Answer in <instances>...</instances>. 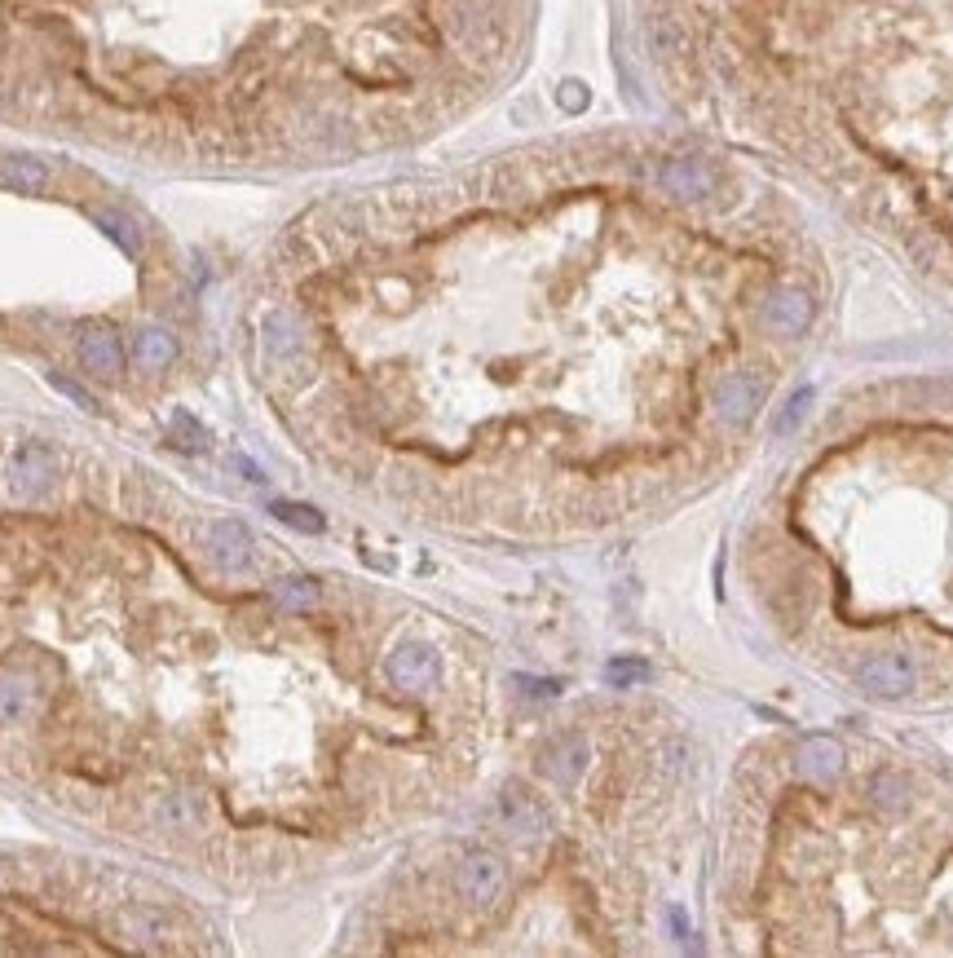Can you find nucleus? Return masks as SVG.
Instances as JSON below:
<instances>
[{"mask_svg":"<svg viewBox=\"0 0 953 958\" xmlns=\"http://www.w3.org/2000/svg\"><path fill=\"white\" fill-rule=\"evenodd\" d=\"M0 186L22 190V195H40L49 186V164L36 155H0Z\"/></svg>","mask_w":953,"mask_h":958,"instance_id":"14","label":"nucleus"},{"mask_svg":"<svg viewBox=\"0 0 953 958\" xmlns=\"http://www.w3.org/2000/svg\"><path fill=\"white\" fill-rule=\"evenodd\" d=\"M94 226L107 235V240L119 243V252H128V256H141V231H137V222L128 217V213H116V208H94Z\"/></svg>","mask_w":953,"mask_h":958,"instance_id":"17","label":"nucleus"},{"mask_svg":"<svg viewBox=\"0 0 953 958\" xmlns=\"http://www.w3.org/2000/svg\"><path fill=\"white\" fill-rule=\"evenodd\" d=\"M499 818H503L508 835H517V839H539L548 831V813H543L530 795H521V791H508V795L499 800Z\"/></svg>","mask_w":953,"mask_h":958,"instance_id":"13","label":"nucleus"},{"mask_svg":"<svg viewBox=\"0 0 953 958\" xmlns=\"http://www.w3.org/2000/svg\"><path fill=\"white\" fill-rule=\"evenodd\" d=\"M645 676H649V667H645L640 658H618V663H609V667H605V681H609L613 690L636 685V681H645Z\"/></svg>","mask_w":953,"mask_h":958,"instance_id":"23","label":"nucleus"},{"mask_svg":"<svg viewBox=\"0 0 953 958\" xmlns=\"http://www.w3.org/2000/svg\"><path fill=\"white\" fill-rule=\"evenodd\" d=\"M269 512H274L283 526H292V530H305V535H318V530L327 526L318 508H310V504H292V499H274V504H269Z\"/></svg>","mask_w":953,"mask_h":958,"instance_id":"19","label":"nucleus"},{"mask_svg":"<svg viewBox=\"0 0 953 958\" xmlns=\"http://www.w3.org/2000/svg\"><path fill=\"white\" fill-rule=\"evenodd\" d=\"M588 760H592L588 737H583V733H561V737H552V742L539 751V773H543L548 782H557L561 791H570V786L583 778Z\"/></svg>","mask_w":953,"mask_h":958,"instance_id":"6","label":"nucleus"},{"mask_svg":"<svg viewBox=\"0 0 953 958\" xmlns=\"http://www.w3.org/2000/svg\"><path fill=\"white\" fill-rule=\"evenodd\" d=\"M438 676H442V658L424 641H406L389 654V681L402 694H429L438 685Z\"/></svg>","mask_w":953,"mask_h":958,"instance_id":"1","label":"nucleus"},{"mask_svg":"<svg viewBox=\"0 0 953 958\" xmlns=\"http://www.w3.org/2000/svg\"><path fill=\"white\" fill-rule=\"evenodd\" d=\"M49 380H53V389H58V393H67V398H71V402H76L80 411H98L94 393H85V389H80L76 380H62V375H49Z\"/></svg>","mask_w":953,"mask_h":958,"instance_id":"25","label":"nucleus"},{"mask_svg":"<svg viewBox=\"0 0 953 958\" xmlns=\"http://www.w3.org/2000/svg\"><path fill=\"white\" fill-rule=\"evenodd\" d=\"M208 557H213V566H217V570L238 575V570H247V566H252V557H256V539H252V530H247L238 517H222V521H213V526H208Z\"/></svg>","mask_w":953,"mask_h":958,"instance_id":"8","label":"nucleus"},{"mask_svg":"<svg viewBox=\"0 0 953 958\" xmlns=\"http://www.w3.org/2000/svg\"><path fill=\"white\" fill-rule=\"evenodd\" d=\"M116 928L132 950H168L173 946V919L155 906H124L116 915Z\"/></svg>","mask_w":953,"mask_h":958,"instance_id":"9","label":"nucleus"},{"mask_svg":"<svg viewBox=\"0 0 953 958\" xmlns=\"http://www.w3.org/2000/svg\"><path fill=\"white\" fill-rule=\"evenodd\" d=\"M799 773L813 778V782H834L843 773V746L834 737H826V733L813 737V742H804L799 746Z\"/></svg>","mask_w":953,"mask_h":958,"instance_id":"15","label":"nucleus"},{"mask_svg":"<svg viewBox=\"0 0 953 958\" xmlns=\"http://www.w3.org/2000/svg\"><path fill=\"white\" fill-rule=\"evenodd\" d=\"M76 354L85 362V371H94L102 380H119L124 375V345H119V332L107 328V323H85L80 341H76Z\"/></svg>","mask_w":953,"mask_h":958,"instance_id":"10","label":"nucleus"},{"mask_svg":"<svg viewBox=\"0 0 953 958\" xmlns=\"http://www.w3.org/2000/svg\"><path fill=\"white\" fill-rule=\"evenodd\" d=\"M58 473H62V465H58L53 447L27 442V447H18L13 460H9V490H13L18 499H40V495L58 481Z\"/></svg>","mask_w":953,"mask_h":958,"instance_id":"2","label":"nucleus"},{"mask_svg":"<svg viewBox=\"0 0 953 958\" xmlns=\"http://www.w3.org/2000/svg\"><path fill=\"white\" fill-rule=\"evenodd\" d=\"M159 818L168 822V827H177V831H190V827H199V818H204V809L190 800V795H173V800H164V809H159Z\"/></svg>","mask_w":953,"mask_h":958,"instance_id":"20","label":"nucleus"},{"mask_svg":"<svg viewBox=\"0 0 953 958\" xmlns=\"http://www.w3.org/2000/svg\"><path fill=\"white\" fill-rule=\"evenodd\" d=\"M36 707H40V685H36V676L13 672V667L0 672V724L13 729V724L36 716Z\"/></svg>","mask_w":953,"mask_h":958,"instance_id":"12","label":"nucleus"},{"mask_svg":"<svg viewBox=\"0 0 953 958\" xmlns=\"http://www.w3.org/2000/svg\"><path fill=\"white\" fill-rule=\"evenodd\" d=\"M318 584L314 579H305V575H292V579H278L274 584V605L278 609H287V614H305V609H314L318 605Z\"/></svg>","mask_w":953,"mask_h":958,"instance_id":"18","label":"nucleus"},{"mask_svg":"<svg viewBox=\"0 0 953 958\" xmlns=\"http://www.w3.org/2000/svg\"><path fill=\"white\" fill-rule=\"evenodd\" d=\"M764 393H768V380L759 371H733L715 384L711 402L724 424H746L755 416V407L764 402Z\"/></svg>","mask_w":953,"mask_h":958,"instance_id":"5","label":"nucleus"},{"mask_svg":"<svg viewBox=\"0 0 953 958\" xmlns=\"http://www.w3.org/2000/svg\"><path fill=\"white\" fill-rule=\"evenodd\" d=\"M517 685H525V694H539V698H557L561 694L557 681H517Z\"/></svg>","mask_w":953,"mask_h":958,"instance_id":"26","label":"nucleus"},{"mask_svg":"<svg viewBox=\"0 0 953 958\" xmlns=\"http://www.w3.org/2000/svg\"><path fill=\"white\" fill-rule=\"evenodd\" d=\"M561 102H566L570 111H579V107L588 102V94H583V85H566V89H561Z\"/></svg>","mask_w":953,"mask_h":958,"instance_id":"27","label":"nucleus"},{"mask_svg":"<svg viewBox=\"0 0 953 958\" xmlns=\"http://www.w3.org/2000/svg\"><path fill=\"white\" fill-rule=\"evenodd\" d=\"M813 398H817V393H813V389H799V393H795V398H790V402H786V411H782V416H777V424H773V429H777V433H782V438H790V433H795V429H799V420H804V416H808V407H813Z\"/></svg>","mask_w":953,"mask_h":958,"instance_id":"22","label":"nucleus"},{"mask_svg":"<svg viewBox=\"0 0 953 958\" xmlns=\"http://www.w3.org/2000/svg\"><path fill=\"white\" fill-rule=\"evenodd\" d=\"M455 883H460L464 901H473V906H494V901L503 897V888H508V870H503V861H499L494 852L476 848V852H464V861H460V870H455Z\"/></svg>","mask_w":953,"mask_h":958,"instance_id":"4","label":"nucleus"},{"mask_svg":"<svg viewBox=\"0 0 953 958\" xmlns=\"http://www.w3.org/2000/svg\"><path fill=\"white\" fill-rule=\"evenodd\" d=\"M173 424H177V433H181V442L177 447H186V451H199V447H208V433L186 416V411H177L173 416Z\"/></svg>","mask_w":953,"mask_h":958,"instance_id":"24","label":"nucleus"},{"mask_svg":"<svg viewBox=\"0 0 953 958\" xmlns=\"http://www.w3.org/2000/svg\"><path fill=\"white\" fill-rule=\"evenodd\" d=\"M856 685L874 698H905L918 685V667L905 654H874L856 667Z\"/></svg>","mask_w":953,"mask_h":958,"instance_id":"3","label":"nucleus"},{"mask_svg":"<svg viewBox=\"0 0 953 958\" xmlns=\"http://www.w3.org/2000/svg\"><path fill=\"white\" fill-rule=\"evenodd\" d=\"M764 323L782 336H799L813 323V296L804 287H773L764 301Z\"/></svg>","mask_w":953,"mask_h":958,"instance_id":"11","label":"nucleus"},{"mask_svg":"<svg viewBox=\"0 0 953 958\" xmlns=\"http://www.w3.org/2000/svg\"><path fill=\"white\" fill-rule=\"evenodd\" d=\"M658 186H662L671 199H680V204H698V199H711L715 173L707 159L680 155V159H667V164L658 168Z\"/></svg>","mask_w":953,"mask_h":958,"instance_id":"7","label":"nucleus"},{"mask_svg":"<svg viewBox=\"0 0 953 958\" xmlns=\"http://www.w3.org/2000/svg\"><path fill=\"white\" fill-rule=\"evenodd\" d=\"M870 791H874V804H878V809H892V813H896V809L910 804V786H905L901 778H892V773H878Z\"/></svg>","mask_w":953,"mask_h":958,"instance_id":"21","label":"nucleus"},{"mask_svg":"<svg viewBox=\"0 0 953 958\" xmlns=\"http://www.w3.org/2000/svg\"><path fill=\"white\" fill-rule=\"evenodd\" d=\"M177 359V341L168 328H141L132 336V362L141 371H168V362Z\"/></svg>","mask_w":953,"mask_h":958,"instance_id":"16","label":"nucleus"}]
</instances>
